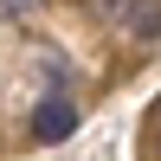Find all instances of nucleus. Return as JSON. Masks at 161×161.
Segmentation results:
<instances>
[{"label":"nucleus","instance_id":"4","mask_svg":"<svg viewBox=\"0 0 161 161\" xmlns=\"http://www.w3.org/2000/svg\"><path fill=\"white\" fill-rule=\"evenodd\" d=\"M155 142H161V129H155Z\"/></svg>","mask_w":161,"mask_h":161},{"label":"nucleus","instance_id":"1","mask_svg":"<svg viewBox=\"0 0 161 161\" xmlns=\"http://www.w3.org/2000/svg\"><path fill=\"white\" fill-rule=\"evenodd\" d=\"M71 136H77V103L64 97V90L39 97V110H32V142H71Z\"/></svg>","mask_w":161,"mask_h":161},{"label":"nucleus","instance_id":"2","mask_svg":"<svg viewBox=\"0 0 161 161\" xmlns=\"http://www.w3.org/2000/svg\"><path fill=\"white\" fill-rule=\"evenodd\" d=\"M129 32H136V39H161V0H136Z\"/></svg>","mask_w":161,"mask_h":161},{"label":"nucleus","instance_id":"3","mask_svg":"<svg viewBox=\"0 0 161 161\" xmlns=\"http://www.w3.org/2000/svg\"><path fill=\"white\" fill-rule=\"evenodd\" d=\"M103 7H116V0H103Z\"/></svg>","mask_w":161,"mask_h":161}]
</instances>
